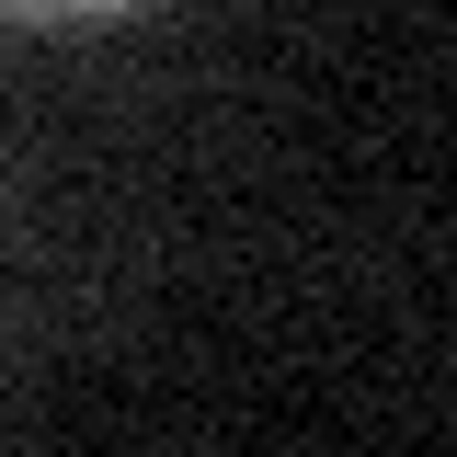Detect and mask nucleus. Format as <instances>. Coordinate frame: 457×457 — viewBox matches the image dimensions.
<instances>
[{
	"instance_id": "f257e3e1",
	"label": "nucleus",
	"mask_w": 457,
	"mask_h": 457,
	"mask_svg": "<svg viewBox=\"0 0 457 457\" xmlns=\"http://www.w3.org/2000/svg\"><path fill=\"white\" fill-rule=\"evenodd\" d=\"M12 23H104V12H137V0H0Z\"/></svg>"
}]
</instances>
